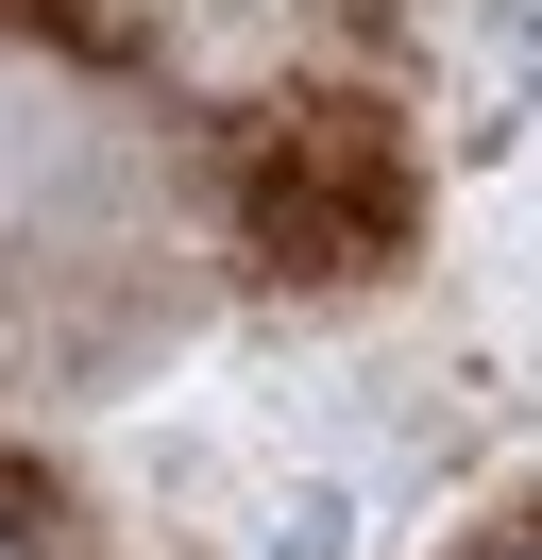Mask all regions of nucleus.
<instances>
[{"mask_svg": "<svg viewBox=\"0 0 542 560\" xmlns=\"http://www.w3.org/2000/svg\"><path fill=\"white\" fill-rule=\"evenodd\" d=\"M51 221H34V137L0 119V357H51V340H85V306H102V272L85 255H34Z\"/></svg>", "mask_w": 542, "mask_h": 560, "instance_id": "obj_1", "label": "nucleus"}, {"mask_svg": "<svg viewBox=\"0 0 542 560\" xmlns=\"http://www.w3.org/2000/svg\"><path fill=\"white\" fill-rule=\"evenodd\" d=\"M526 560H542V544H526Z\"/></svg>", "mask_w": 542, "mask_h": 560, "instance_id": "obj_2", "label": "nucleus"}]
</instances>
